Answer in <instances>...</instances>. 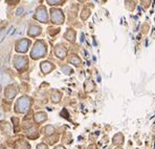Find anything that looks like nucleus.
<instances>
[{"instance_id": "nucleus-10", "label": "nucleus", "mask_w": 155, "mask_h": 149, "mask_svg": "<svg viewBox=\"0 0 155 149\" xmlns=\"http://www.w3.org/2000/svg\"><path fill=\"white\" fill-rule=\"evenodd\" d=\"M22 12H23V9H22V8H20L19 10H18V11L16 12V15H17V16H20V14L22 13Z\"/></svg>"}, {"instance_id": "nucleus-7", "label": "nucleus", "mask_w": 155, "mask_h": 149, "mask_svg": "<svg viewBox=\"0 0 155 149\" xmlns=\"http://www.w3.org/2000/svg\"><path fill=\"white\" fill-rule=\"evenodd\" d=\"M0 81H1L2 83H4V84H7V83H9V81H10L9 76L5 74V73L0 74Z\"/></svg>"}, {"instance_id": "nucleus-3", "label": "nucleus", "mask_w": 155, "mask_h": 149, "mask_svg": "<svg viewBox=\"0 0 155 149\" xmlns=\"http://www.w3.org/2000/svg\"><path fill=\"white\" fill-rule=\"evenodd\" d=\"M26 63H27V61H26V59H24V58L19 57V58H16L15 59V66L18 69H21L22 66H24Z\"/></svg>"}, {"instance_id": "nucleus-14", "label": "nucleus", "mask_w": 155, "mask_h": 149, "mask_svg": "<svg viewBox=\"0 0 155 149\" xmlns=\"http://www.w3.org/2000/svg\"><path fill=\"white\" fill-rule=\"evenodd\" d=\"M117 149H121V148H117Z\"/></svg>"}, {"instance_id": "nucleus-13", "label": "nucleus", "mask_w": 155, "mask_h": 149, "mask_svg": "<svg viewBox=\"0 0 155 149\" xmlns=\"http://www.w3.org/2000/svg\"><path fill=\"white\" fill-rule=\"evenodd\" d=\"M0 91H1V85H0Z\"/></svg>"}, {"instance_id": "nucleus-8", "label": "nucleus", "mask_w": 155, "mask_h": 149, "mask_svg": "<svg viewBox=\"0 0 155 149\" xmlns=\"http://www.w3.org/2000/svg\"><path fill=\"white\" fill-rule=\"evenodd\" d=\"M29 35L31 36H36V35H38L40 33V28L37 27V26H35V27H31V29H29Z\"/></svg>"}, {"instance_id": "nucleus-2", "label": "nucleus", "mask_w": 155, "mask_h": 149, "mask_svg": "<svg viewBox=\"0 0 155 149\" xmlns=\"http://www.w3.org/2000/svg\"><path fill=\"white\" fill-rule=\"evenodd\" d=\"M29 106V100L28 98H21L19 101H18V103L16 104V108L18 107V109L20 111H24L27 109V107Z\"/></svg>"}, {"instance_id": "nucleus-9", "label": "nucleus", "mask_w": 155, "mask_h": 149, "mask_svg": "<svg viewBox=\"0 0 155 149\" xmlns=\"http://www.w3.org/2000/svg\"><path fill=\"white\" fill-rule=\"evenodd\" d=\"M23 29H24V26H21L20 29H19V31H18V33H17V36H21L22 33H23Z\"/></svg>"}, {"instance_id": "nucleus-12", "label": "nucleus", "mask_w": 155, "mask_h": 149, "mask_svg": "<svg viewBox=\"0 0 155 149\" xmlns=\"http://www.w3.org/2000/svg\"><path fill=\"white\" fill-rule=\"evenodd\" d=\"M1 116H2V112H1V111H0V117H1Z\"/></svg>"}, {"instance_id": "nucleus-6", "label": "nucleus", "mask_w": 155, "mask_h": 149, "mask_svg": "<svg viewBox=\"0 0 155 149\" xmlns=\"http://www.w3.org/2000/svg\"><path fill=\"white\" fill-rule=\"evenodd\" d=\"M41 68H42V70L44 71V73H48V71L52 68V66H51L50 63L45 62V63H43V64H41Z\"/></svg>"}, {"instance_id": "nucleus-5", "label": "nucleus", "mask_w": 155, "mask_h": 149, "mask_svg": "<svg viewBox=\"0 0 155 149\" xmlns=\"http://www.w3.org/2000/svg\"><path fill=\"white\" fill-rule=\"evenodd\" d=\"M37 18L40 20V21H46V14H45V10L44 9H40L39 11H38V16H37Z\"/></svg>"}, {"instance_id": "nucleus-1", "label": "nucleus", "mask_w": 155, "mask_h": 149, "mask_svg": "<svg viewBox=\"0 0 155 149\" xmlns=\"http://www.w3.org/2000/svg\"><path fill=\"white\" fill-rule=\"evenodd\" d=\"M44 53H45V46L41 42H38L36 44L34 51L32 52V56H33V58H39L41 55H43Z\"/></svg>"}, {"instance_id": "nucleus-4", "label": "nucleus", "mask_w": 155, "mask_h": 149, "mask_svg": "<svg viewBox=\"0 0 155 149\" xmlns=\"http://www.w3.org/2000/svg\"><path fill=\"white\" fill-rule=\"evenodd\" d=\"M28 44H29V42L27 40H24V41H22V42H19L18 43V45H17V51H19V52H25L27 48L26 47L28 46Z\"/></svg>"}, {"instance_id": "nucleus-11", "label": "nucleus", "mask_w": 155, "mask_h": 149, "mask_svg": "<svg viewBox=\"0 0 155 149\" xmlns=\"http://www.w3.org/2000/svg\"><path fill=\"white\" fill-rule=\"evenodd\" d=\"M57 149H64V148H63V147H58Z\"/></svg>"}]
</instances>
